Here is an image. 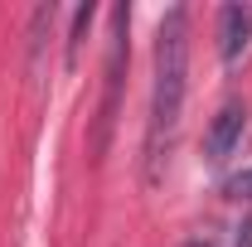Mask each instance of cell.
Segmentation results:
<instances>
[{"label": "cell", "instance_id": "cell-1", "mask_svg": "<svg viewBox=\"0 0 252 247\" xmlns=\"http://www.w3.org/2000/svg\"><path fill=\"white\" fill-rule=\"evenodd\" d=\"M185 88H189V15L185 5H170L156 30V63H151V122H146L151 180H160V170L170 165L180 112H185Z\"/></svg>", "mask_w": 252, "mask_h": 247}, {"label": "cell", "instance_id": "cell-2", "mask_svg": "<svg viewBox=\"0 0 252 247\" xmlns=\"http://www.w3.org/2000/svg\"><path fill=\"white\" fill-rule=\"evenodd\" d=\"M126 30H131V5L112 10V49H107V97L97 112V151H107V136L117 122V102H122V63H126Z\"/></svg>", "mask_w": 252, "mask_h": 247}, {"label": "cell", "instance_id": "cell-3", "mask_svg": "<svg viewBox=\"0 0 252 247\" xmlns=\"http://www.w3.org/2000/svg\"><path fill=\"white\" fill-rule=\"evenodd\" d=\"M243 131H248V107L243 102H223L214 112V122H209V131H204V160L223 165L228 155L243 146Z\"/></svg>", "mask_w": 252, "mask_h": 247}, {"label": "cell", "instance_id": "cell-4", "mask_svg": "<svg viewBox=\"0 0 252 247\" xmlns=\"http://www.w3.org/2000/svg\"><path fill=\"white\" fill-rule=\"evenodd\" d=\"M248 34H252V15L243 5H223L219 10V54H223V63H233L248 49Z\"/></svg>", "mask_w": 252, "mask_h": 247}, {"label": "cell", "instance_id": "cell-5", "mask_svg": "<svg viewBox=\"0 0 252 247\" xmlns=\"http://www.w3.org/2000/svg\"><path fill=\"white\" fill-rule=\"evenodd\" d=\"M223 194H228V199H252V170L228 175V180H223Z\"/></svg>", "mask_w": 252, "mask_h": 247}, {"label": "cell", "instance_id": "cell-6", "mask_svg": "<svg viewBox=\"0 0 252 247\" xmlns=\"http://www.w3.org/2000/svg\"><path fill=\"white\" fill-rule=\"evenodd\" d=\"M88 25H93V5H78L73 10V34H68V59H73V49H78V39H83Z\"/></svg>", "mask_w": 252, "mask_h": 247}, {"label": "cell", "instance_id": "cell-7", "mask_svg": "<svg viewBox=\"0 0 252 247\" xmlns=\"http://www.w3.org/2000/svg\"><path fill=\"white\" fill-rule=\"evenodd\" d=\"M185 247H209V243H185Z\"/></svg>", "mask_w": 252, "mask_h": 247}]
</instances>
